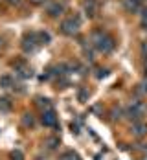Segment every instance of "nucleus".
I'll return each mask as SVG.
<instances>
[{
  "mask_svg": "<svg viewBox=\"0 0 147 160\" xmlns=\"http://www.w3.org/2000/svg\"><path fill=\"white\" fill-rule=\"evenodd\" d=\"M22 123H24L26 127H33V125H35V120H33L32 114H24V118H22Z\"/></svg>",
  "mask_w": 147,
  "mask_h": 160,
  "instance_id": "obj_12",
  "label": "nucleus"
},
{
  "mask_svg": "<svg viewBox=\"0 0 147 160\" xmlns=\"http://www.w3.org/2000/svg\"><path fill=\"white\" fill-rule=\"evenodd\" d=\"M65 11V8H63V4H59V2H48L46 4V13H48L50 17H59L61 13Z\"/></svg>",
  "mask_w": 147,
  "mask_h": 160,
  "instance_id": "obj_6",
  "label": "nucleus"
},
{
  "mask_svg": "<svg viewBox=\"0 0 147 160\" xmlns=\"http://www.w3.org/2000/svg\"><path fill=\"white\" fill-rule=\"evenodd\" d=\"M41 120H42V123H44L46 127H57V116H55L53 109L42 112V118H41Z\"/></svg>",
  "mask_w": 147,
  "mask_h": 160,
  "instance_id": "obj_5",
  "label": "nucleus"
},
{
  "mask_svg": "<svg viewBox=\"0 0 147 160\" xmlns=\"http://www.w3.org/2000/svg\"><path fill=\"white\" fill-rule=\"evenodd\" d=\"M61 32L65 35H76L79 32V18H66L61 22Z\"/></svg>",
  "mask_w": 147,
  "mask_h": 160,
  "instance_id": "obj_2",
  "label": "nucleus"
},
{
  "mask_svg": "<svg viewBox=\"0 0 147 160\" xmlns=\"http://www.w3.org/2000/svg\"><path fill=\"white\" fill-rule=\"evenodd\" d=\"M92 42H94L96 50H98V52H103V53H109V52L114 50V41L103 32L94 33V35H92Z\"/></svg>",
  "mask_w": 147,
  "mask_h": 160,
  "instance_id": "obj_1",
  "label": "nucleus"
},
{
  "mask_svg": "<svg viewBox=\"0 0 147 160\" xmlns=\"http://www.w3.org/2000/svg\"><path fill=\"white\" fill-rule=\"evenodd\" d=\"M11 160H24V155L17 149V151H11Z\"/></svg>",
  "mask_w": 147,
  "mask_h": 160,
  "instance_id": "obj_17",
  "label": "nucleus"
},
{
  "mask_svg": "<svg viewBox=\"0 0 147 160\" xmlns=\"http://www.w3.org/2000/svg\"><path fill=\"white\" fill-rule=\"evenodd\" d=\"M85 11H86V15H88V17L96 15V6H94V2H88V4L85 6Z\"/></svg>",
  "mask_w": 147,
  "mask_h": 160,
  "instance_id": "obj_13",
  "label": "nucleus"
},
{
  "mask_svg": "<svg viewBox=\"0 0 147 160\" xmlns=\"http://www.w3.org/2000/svg\"><path fill=\"white\" fill-rule=\"evenodd\" d=\"M46 145H48V149H57V145H59V138H48L46 140Z\"/></svg>",
  "mask_w": 147,
  "mask_h": 160,
  "instance_id": "obj_14",
  "label": "nucleus"
},
{
  "mask_svg": "<svg viewBox=\"0 0 147 160\" xmlns=\"http://www.w3.org/2000/svg\"><path fill=\"white\" fill-rule=\"evenodd\" d=\"M142 22H147V8L142 9Z\"/></svg>",
  "mask_w": 147,
  "mask_h": 160,
  "instance_id": "obj_20",
  "label": "nucleus"
},
{
  "mask_svg": "<svg viewBox=\"0 0 147 160\" xmlns=\"http://www.w3.org/2000/svg\"><path fill=\"white\" fill-rule=\"evenodd\" d=\"M11 111V101L7 98H0V112H9Z\"/></svg>",
  "mask_w": 147,
  "mask_h": 160,
  "instance_id": "obj_11",
  "label": "nucleus"
},
{
  "mask_svg": "<svg viewBox=\"0 0 147 160\" xmlns=\"http://www.w3.org/2000/svg\"><path fill=\"white\" fill-rule=\"evenodd\" d=\"M37 37H39V42H41V44H46V42H50V35H48V33L41 32V33H37Z\"/></svg>",
  "mask_w": 147,
  "mask_h": 160,
  "instance_id": "obj_15",
  "label": "nucleus"
},
{
  "mask_svg": "<svg viewBox=\"0 0 147 160\" xmlns=\"http://www.w3.org/2000/svg\"><path fill=\"white\" fill-rule=\"evenodd\" d=\"M107 76V70H99V74H98V78L101 79V78H105Z\"/></svg>",
  "mask_w": 147,
  "mask_h": 160,
  "instance_id": "obj_21",
  "label": "nucleus"
},
{
  "mask_svg": "<svg viewBox=\"0 0 147 160\" xmlns=\"http://www.w3.org/2000/svg\"><path fill=\"white\" fill-rule=\"evenodd\" d=\"M9 4H20V0H7Z\"/></svg>",
  "mask_w": 147,
  "mask_h": 160,
  "instance_id": "obj_22",
  "label": "nucleus"
},
{
  "mask_svg": "<svg viewBox=\"0 0 147 160\" xmlns=\"http://www.w3.org/2000/svg\"><path fill=\"white\" fill-rule=\"evenodd\" d=\"M0 87L2 88H11L13 87V78L11 76H2L0 78Z\"/></svg>",
  "mask_w": 147,
  "mask_h": 160,
  "instance_id": "obj_10",
  "label": "nucleus"
},
{
  "mask_svg": "<svg viewBox=\"0 0 147 160\" xmlns=\"http://www.w3.org/2000/svg\"><path fill=\"white\" fill-rule=\"evenodd\" d=\"M37 105L42 109V112H44V111H50V109H51V103H50L48 98H37Z\"/></svg>",
  "mask_w": 147,
  "mask_h": 160,
  "instance_id": "obj_9",
  "label": "nucleus"
},
{
  "mask_svg": "<svg viewBox=\"0 0 147 160\" xmlns=\"http://www.w3.org/2000/svg\"><path fill=\"white\" fill-rule=\"evenodd\" d=\"M39 37H37V33H30V35H26L24 37V41H22V48L26 53H33L35 50L39 48Z\"/></svg>",
  "mask_w": 147,
  "mask_h": 160,
  "instance_id": "obj_3",
  "label": "nucleus"
},
{
  "mask_svg": "<svg viewBox=\"0 0 147 160\" xmlns=\"http://www.w3.org/2000/svg\"><path fill=\"white\" fill-rule=\"evenodd\" d=\"M131 131H132V134H134V136H138V138H140V136L147 134V125L144 123V122H136V123L132 125Z\"/></svg>",
  "mask_w": 147,
  "mask_h": 160,
  "instance_id": "obj_7",
  "label": "nucleus"
},
{
  "mask_svg": "<svg viewBox=\"0 0 147 160\" xmlns=\"http://www.w3.org/2000/svg\"><path fill=\"white\" fill-rule=\"evenodd\" d=\"M144 112H145V105H144L142 101H132L127 114L131 116V120H134V123H136V122H140V120H142Z\"/></svg>",
  "mask_w": 147,
  "mask_h": 160,
  "instance_id": "obj_4",
  "label": "nucleus"
},
{
  "mask_svg": "<svg viewBox=\"0 0 147 160\" xmlns=\"http://www.w3.org/2000/svg\"><path fill=\"white\" fill-rule=\"evenodd\" d=\"M33 6H42V4H46V0H30Z\"/></svg>",
  "mask_w": 147,
  "mask_h": 160,
  "instance_id": "obj_19",
  "label": "nucleus"
},
{
  "mask_svg": "<svg viewBox=\"0 0 147 160\" xmlns=\"http://www.w3.org/2000/svg\"><path fill=\"white\" fill-rule=\"evenodd\" d=\"M77 96H79V101H85V99L88 98V92H86L85 88H79V94H77Z\"/></svg>",
  "mask_w": 147,
  "mask_h": 160,
  "instance_id": "obj_18",
  "label": "nucleus"
},
{
  "mask_svg": "<svg viewBox=\"0 0 147 160\" xmlns=\"http://www.w3.org/2000/svg\"><path fill=\"white\" fill-rule=\"evenodd\" d=\"M61 160H77V155L74 151H66V153H63Z\"/></svg>",
  "mask_w": 147,
  "mask_h": 160,
  "instance_id": "obj_16",
  "label": "nucleus"
},
{
  "mask_svg": "<svg viewBox=\"0 0 147 160\" xmlns=\"http://www.w3.org/2000/svg\"><path fill=\"white\" fill-rule=\"evenodd\" d=\"M0 46H2V39H0Z\"/></svg>",
  "mask_w": 147,
  "mask_h": 160,
  "instance_id": "obj_23",
  "label": "nucleus"
},
{
  "mask_svg": "<svg viewBox=\"0 0 147 160\" xmlns=\"http://www.w3.org/2000/svg\"><path fill=\"white\" fill-rule=\"evenodd\" d=\"M125 8H127L131 13H136V11H140V9H142L140 0H125Z\"/></svg>",
  "mask_w": 147,
  "mask_h": 160,
  "instance_id": "obj_8",
  "label": "nucleus"
}]
</instances>
